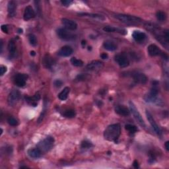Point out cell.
I'll use <instances>...</instances> for the list:
<instances>
[{
  "mask_svg": "<svg viewBox=\"0 0 169 169\" xmlns=\"http://www.w3.org/2000/svg\"><path fill=\"white\" fill-rule=\"evenodd\" d=\"M103 63L98 60L93 61L87 66L86 68L89 71H97L102 69L103 67Z\"/></svg>",
  "mask_w": 169,
  "mask_h": 169,
  "instance_id": "cell-13",
  "label": "cell"
},
{
  "mask_svg": "<svg viewBox=\"0 0 169 169\" xmlns=\"http://www.w3.org/2000/svg\"><path fill=\"white\" fill-rule=\"evenodd\" d=\"M2 50H3V42L2 40H1V52H2Z\"/></svg>",
  "mask_w": 169,
  "mask_h": 169,
  "instance_id": "cell-44",
  "label": "cell"
},
{
  "mask_svg": "<svg viewBox=\"0 0 169 169\" xmlns=\"http://www.w3.org/2000/svg\"><path fill=\"white\" fill-rule=\"evenodd\" d=\"M63 116L67 118H73L75 116V112L73 110H67L63 112Z\"/></svg>",
  "mask_w": 169,
  "mask_h": 169,
  "instance_id": "cell-29",
  "label": "cell"
},
{
  "mask_svg": "<svg viewBox=\"0 0 169 169\" xmlns=\"http://www.w3.org/2000/svg\"><path fill=\"white\" fill-rule=\"evenodd\" d=\"M29 42L30 44L32 45V46H36L37 44V39H36V37L35 35L33 34H30L29 35Z\"/></svg>",
  "mask_w": 169,
  "mask_h": 169,
  "instance_id": "cell-32",
  "label": "cell"
},
{
  "mask_svg": "<svg viewBox=\"0 0 169 169\" xmlns=\"http://www.w3.org/2000/svg\"><path fill=\"white\" fill-rule=\"evenodd\" d=\"M42 152L39 148H30L27 151L28 155L33 158H39L42 155Z\"/></svg>",
  "mask_w": 169,
  "mask_h": 169,
  "instance_id": "cell-21",
  "label": "cell"
},
{
  "mask_svg": "<svg viewBox=\"0 0 169 169\" xmlns=\"http://www.w3.org/2000/svg\"><path fill=\"white\" fill-rule=\"evenodd\" d=\"M71 64L75 67H81L83 66V62L82 60L77 59L76 57H72L71 59Z\"/></svg>",
  "mask_w": 169,
  "mask_h": 169,
  "instance_id": "cell-30",
  "label": "cell"
},
{
  "mask_svg": "<svg viewBox=\"0 0 169 169\" xmlns=\"http://www.w3.org/2000/svg\"><path fill=\"white\" fill-rule=\"evenodd\" d=\"M147 52L148 53H149V54L153 57L161 55L162 53L159 48H158L157 45L153 44H150L149 46H148Z\"/></svg>",
  "mask_w": 169,
  "mask_h": 169,
  "instance_id": "cell-14",
  "label": "cell"
},
{
  "mask_svg": "<svg viewBox=\"0 0 169 169\" xmlns=\"http://www.w3.org/2000/svg\"><path fill=\"white\" fill-rule=\"evenodd\" d=\"M62 23L65 28L69 30H75L77 28V24L74 21L68 19H62Z\"/></svg>",
  "mask_w": 169,
  "mask_h": 169,
  "instance_id": "cell-12",
  "label": "cell"
},
{
  "mask_svg": "<svg viewBox=\"0 0 169 169\" xmlns=\"http://www.w3.org/2000/svg\"><path fill=\"white\" fill-rule=\"evenodd\" d=\"M28 75L23 73H18L14 77V82L16 85L19 87H23L26 84Z\"/></svg>",
  "mask_w": 169,
  "mask_h": 169,
  "instance_id": "cell-9",
  "label": "cell"
},
{
  "mask_svg": "<svg viewBox=\"0 0 169 169\" xmlns=\"http://www.w3.org/2000/svg\"><path fill=\"white\" fill-rule=\"evenodd\" d=\"M133 166L135 168H138L139 167V164H138V162H137V161H134V163H133Z\"/></svg>",
  "mask_w": 169,
  "mask_h": 169,
  "instance_id": "cell-41",
  "label": "cell"
},
{
  "mask_svg": "<svg viewBox=\"0 0 169 169\" xmlns=\"http://www.w3.org/2000/svg\"><path fill=\"white\" fill-rule=\"evenodd\" d=\"M156 17L158 21L163 22V21H166L167 16V14L164 11H157L156 13Z\"/></svg>",
  "mask_w": 169,
  "mask_h": 169,
  "instance_id": "cell-28",
  "label": "cell"
},
{
  "mask_svg": "<svg viewBox=\"0 0 169 169\" xmlns=\"http://www.w3.org/2000/svg\"><path fill=\"white\" fill-rule=\"evenodd\" d=\"M40 99V95L39 94V93L35 94L33 97H25L26 101L31 106H33V107H36Z\"/></svg>",
  "mask_w": 169,
  "mask_h": 169,
  "instance_id": "cell-20",
  "label": "cell"
},
{
  "mask_svg": "<svg viewBox=\"0 0 169 169\" xmlns=\"http://www.w3.org/2000/svg\"><path fill=\"white\" fill-rule=\"evenodd\" d=\"M23 33V29H19V33Z\"/></svg>",
  "mask_w": 169,
  "mask_h": 169,
  "instance_id": "cell-45",
  "label": "cell"
},
{
  "mask_svg": "<svg viewBox=\"0 0 169 169\" xmlns=\"http://www.w3.org/2000/svg\"><path fill=\"white\" fill-rule=\"evenodd\" d=\"M88 77H89L87 74H80V75L77 76L75 79L78 81H84L85 79H87Z\"/></svg>",
  "mask_w": 169,
  "mask_h": 169,
  "instance_id": "cell-35",
  "label": "cell"
},
{
  "mask_svg": "<svg viewBox=\"0 0 169 169\" xmlns=\"http://www.w3.org/2000/svg\"><path fill=\"white\" fill-rule=\"evenodd\" d=\"M62 84H63L62 81H60V80H59V79H57V80H56V81H54V85H55L56 87H61V86L62 85Z\"/></svg>",
  "mask_w": 169,
  "mask_h": 169,
  "instance_id": "cell-37",
  "label": "cell"
},
{
  "mask_svg": "<svg viewBox=\"0 0 169 169\" xmlns=\"http://www.w3.org/2000/svg\"><path fill=\"white\" fill-rule=\"evenodd\" d=\"M57 34L59 38L63 40L70 41L75 39V35L71 33L69 30L64 28H60L57 30Z\"/></svg>",
  "mask_w": 169,
  "mask_h": 169,
  "instance_id": "cell-6",
  "label": "cell"
},
{
  "mask_svg": "<svg viewBox=\"0 0 169 169\" xmlns=\"http://www.w3.org/2000/svg\"><path fill=\"white\" fill-rule=\"evenodd\" d=\"M145 114H146L147 118L148 121H149V124H151V126H152L153 129L155 130V131L156 132V133H157L158 135H161L162 134L161 130V128H159V126H158V124H157V122L155 121L154 118L153 117L152 114L149 112V110H146Z\"/></svg>",
  "mask_w": 169,
  "mask_h": 169,
  "instance_id": "cell-8",
  "label": "cell"
},
{
  "mask_svg": "<svg viewBox=\"0 0 169 169\" xmlns=\"http://www.w3.org/2000/svg\"><path fill=\"white\" fill-rule=\"evenodd\" d=\"M8 50L9 54L11 57H15L16 55V52H17V47H16L15 42L13 40H11L8 44Z\"/></svg>",
  "mask_w": 169,
  "mask_h": 169,
  "instance_id": "cell-26",
  "label": "cell"
},
{
  "mask_svg": "<svg viewBox=\"0 0 169 169\" xmlns=\"http://www.w3.org/2000/svg\"><path fill=\"white\" fill-rule=\"evenodd\" d=\"M165 148H166L167 151H168L169 150V141H167L165 143Z\"/></svg>",
  "mask_w": 169,
  "mask_h": 169,
  "instance_id": "cell-42",
  "label": "cell"
},
{
  "mask_svg": "<svg viewBox=\"0 0 169 169\" xmlns=\"http://www.w3.org/2000/svg\"><path fill=\"white\" fill-rule=\"evenodd\" d=\"M130 112H131L132 115L134 116V117L135 119V120L137 121V123H138L141 127H143V128H145L146 124L145 123L144 119H143L142 116L141 114L139 113L138 110H137V108L135 107V104L132 102H130Z\"/></svg>",
  "mask_w": 169,
  "mask_h": 169,
  "instance_id": "cell-5",
  "label": "cell"
},
{
  "mask_svg": "<svg viewBox=\"0 0 169 169\" xmlns=\"http://www.w3.org/2000/svg\"><path fill=\"white\" fill-rule=\"evenodd\" d=\"M54 137L52 136H48L44 139L40 141L38 144H37L36 147L41 151V152L46 153L49 151L54 146Z\"/></svg>",
  "mask_w": 169,
  "mask_h": 169,
  "instance_id": "cell-3",
  "label": "cell"
},
{
  "mask_svg": "<svg viewBox=\"0 0 169 169\" xmlns=\"http://www.w3.org/2000/svg\"><path fill=\"white\" fill-rule=\"evenodd\" d=\"M132 37L137 42H143L146 39V34L139 30H135L132 33Z\"/></svg>",
  "mask_w": 169,
  "mask_h": 169,
  "instance_id": "cell-18",
  "label": "cell"
},
{
  "mask_svg": "<svg viewBox=\"0 0 169 169\" xmlns=\"http://www.w3.org/2000/svg\"><path fill=\"white\" fill-rule=\"evenodd\" d=\"M61 3L63 5H65V6H68V5H70L72 3V1H62Z\"/></svg>",
  "mask_w": 169,
  "mask_h": 169,
  "instance_id": "cell-39",
  "label": "cell"
},
{
  "mask_svg": "<svg viewBox=\"0 0 169 169\" xmlns=\"http://www.w3.org/2000/svg\"><path fill=\"white\" fill-rule=\"evenodd\" d=\"M79 16L80 17H90L93 18L94 19H97L99 21H104L106 18L104 17L103 15H98V14H93V13H79Z\"/></svg>",
  "mask_w": 169,
  "mask_h": 169,
  "instance_id": "cell-23",
  "label": "cell"
},
{
  "mask_svg": "<svg viewBox=\"0 0 169 169\" xmlns=\"http://www.w3.org/2000/svg\"><path fill=\"white\" fill-rule=\"evenodd\" d=\"M73 49L72 48L69 46H64L61 49L58 51V55L62 57H69L73 54Z\"/></svg>",
  "mask_w": 169,
  "mask_h": 169,
  "instance_id": "cell-16",
  "label": "cell"
},
{
  "mask_svg": "<svg viewBox=\"0 0 169 169\" xmlns=\"http://www.w3.org/2000/svg\"><path fill=\"white\" fill-rule=\"evenodd\" d=\"M116 18L126 24L128 25H137L141 23V19L139 17L128 15L119 14L116 15Z\"/></svg>",
  "mask_w": 169,
  "mask_h": 169,
  "instance_id": "cell-4",
  "label": "cell"
},
{
  "mask_svg": "<svg viewBox=\"0 0 169 169\" xmlns=\"http://www.w3.org/2000/svg\"><path fill=\"white\" fill-rule=\"evenodd\" d=\"M121 134V127L119 124H114L108 126L104 131L105 139L110 141L116 142Z\"/></svg>",
  "mask_w": 169,
  "mask_h": 169,
  "instance_id": "cell-2",
  "label": "cell"
},
{
  "mask_svg": "<svg viewBox=\"0 0 169 169\" xmlns=\"http://www.w3.org/2000/svg\"><path fill=\"white\" fill-rule=\"evenodd\" d=\"M146 26L148 30L151 31V33L154 34L155 38L161 42V44H162V45L165 46L166 48H168L169 43L168 30H161L159 28L150 25H146Z\"/></svg>",
  "mask_w": 169,
  "mask_h": 169,
  "instance_id": "cell-1",
  "label": "cell"
},
{
  "mask_svg": "<svg viewBox=\"0 0 169 169\" xmlns=\"http://www.w3.org/2000/svg\"><path fill=\"white\" fill-rule=\"evenodd\" d=\"M115 112L121 116H128L130 114V110L124 105H118L115 108Z\"/></svg>",
  "mask_w": 169,
  "mask_h": 169,
  "instance_id": "cell-17",
  "label": "cell"
},
{
  "mask_svg": "<svg viewBox=\"0 0 169 169\" xmlns=\"http://www.w3.org/2000/svg\"><path fill=\"white\" fill-rule=\"evenodd\" d=\"M20 97H21V94L19 91L15 89L12 90L8 96V98H7L8 104L10 106L14 105L19 100Z\"/></svg>",
  "mask_w": 169,
  "mask_h": 169,
  "instance_id": "cell-10",
  "label": "cell"
},
{
  "mask_svg": "<svg viewBox=\"0 0 169 169\" xmlns=\"http://www.w3.org/2000/svg\"><path fill=\"white\" fill-rule=\"evenodd\" d=\"M16 9H17V5L13 1H11L8 3L7 11L8 14L10 17H13L16 14Z\"/></svg>",
  "mask_w": 169,
  "mask_h": 169,
  "instance_id": "cell-24",
  "label": "cell"
},
{
  "mask_svg": "<svg viewBox=\"0 0 169 169\" xmlns=\"http://www.w3.org/2000/svg\"><path fill=\"white\" fill-rule=\"evenodd\" d=\"M93 146V144L91 142H90L89 141H87V140H84L83 141H82L81 143V148H83V149H89V148H91Z\"/></svg>",
  "mask_w": 169,
  "mask_h": 169,
  "instance_id": "cell-33",
  "label": "cell"
},
{
  "mask_svg": "<svg viewBox=\"0 0 169 169\" xmlns=\"http://www.w3.org/2000/svg\"><path fill=\"white\" fill-rule=\"evenodd\" d=\"M103 30L105 32H107V33H118L121 34H126L127 33V32L124 29H118L114 27V26H104L103 28Z\"/></svg>",
  "mask_w": 169,
  "mask_h": 169,
  "instance_id": "cell-22",
  "label": "cell"
},
{
  "mask_svg": "<svg viewBox=\"0 0 169 169\" xmlns=\"http://www.w3.org/2000/svg\"><path fill=\"white\" fill-rule=\"evenodd\" d=\"M55 63V60L50 55H46L42 60V63L47 69H51L54 66Z\"/></svg>",
  "mask_w": 169,
  "mask_h": 169,
  "instance_id": "cell-19",
  "label": "cell"
},
{
  "mask_svg": "<svg viewBox=\"0 0 169 169\" xmlns=\"http://www.w3.org/2000/svg\"><path fill=\"white\" fill-rule=\"evenodd\" d=\"M100 57H101L102 59H107V58L108 57V56L107 54H106V53H103V54H101V56H100Z\"/></svg>",
  "mask_w": 169,
  "mask_h": 169,
  "instance_id": "cell-40",
  "label": "cell"
},
{
  "mask_svg": "<svg viewBox=\"0 0 169 169\" xmlns=\"http://www.w3.org/2000/svg\"><path fill=\"white\" fill-rule=\"evenodd\" d=\"M125 128L127 131H128L131 134H135V132L137 131L138 129H137V127L134 125L131 124H127L125 126Z\"/></svg>",
  "mask_w": 169,
  "mask_h": 169,
  "instance_id": "cell-31",
  "label": "cell"
},
{
  "mask_svg": "<svg viewBox=\"0 0 169 169\" xmlns=\"http://www.w3.org/2000/svg\"><path fill=\"white\" fill-rule=\"evenodd\" d=\"M1 29H2V30L3 32V33H8V28H7V25H2Z\"/></svg>",
  "mask_w": 169,
  "mask_h": 169,
  "instance_id": "cell-38",
  "label": "cell"
},
{
  "mask_svg": "<svg viewBox=\"0 0 169 169\" xmlns=\"http://www.w3.org/2000/svg\"><path fill=\"white\" fill-rule=\"evenodd\" d=\"M7 122L10 126H16L18 125V121L15 118L11 117V116L7 118Z\"/></svg>",
  "mask_w": 169,
  "mask_h": 169,
  "instance_id": "cell-34",
  "label": "cell"
},
{
  "mask_svg": "<svg viewBox=\"0 0 169 169\" xmlns=\"http://www.w3.org/2000/svg\"><path fill=\"white\" fill-rule=\"evenodd\" d=\"M30 55L33 56H34L36 55V52L34 51H31L30 52Z\"/></svg>",
  "mask_w": 169,
  "mask_h": 169,
  "instance_id": "cell-43",
  "label": "cell"
},
{
  "mask_svg": "<svg viewBox=\"0 0 169 169\" xmlns=\"http://www.w3.org/2000/svg\"><path fill=\"white\" fill-rule=\"evenodd\" d=\"M7 67H5V66H1L0 67V71H1V76L3 75V74L7 71Z\"/></svg>",
  "mask_w": 169,
  "mask_h": 169,
  "instance_id": "cell-36",
  "label": "cell"
},
{
  "mask_svg": "<svg viewBox=\"0 0 169 169\" xmlns=\"http://www.w3.org/2000/svg\"><path fill=\"white\" fill-rule=\"evenodd\" d=\"M35 16L36 13L33 7L30 6V5L25 7L23 15V18L25 21H29L31 19H33L35 17Z\"/></svg>",
  "mask_w": 169,
  "mask_h": 169,
  "instance_id": "cell-15",
  "label": "cell"
},
{
  "mask_svg": "<svg viewBox=\"0 0 169 169\" xmlns=\"http://www.w3.org/2000/svg\"><path fill=\"white\" fill-rule=\"evenodd\" d=\"M103 46L106 50L108 51H115L117 49V45H116L114 42L110 40H106L103 43Z\"/></svg>",
  "mask_w": 169,
  "mask_h": 169,
  "instance_id": "cell-25",
  "label": "cell"
},
{
  "mask_svg": "<svg viewBox=\"0 0 169 169\" xmlns=\"http://www.w3.org/2000/svg\"><path fill=\"white\" fill-rule=\"evenodd\" d=\"M131 77H133L134 81L138 84H144L147 81V77L144 73L139 72H133L131 74Z\"/></svg>",
  "mask_w": 169,
  "mask_h": 169,
  "instance_id": "cell-11",
  "label": "cell"
},
{
  "mask_svg": "<svg viewBox=\"0 0 169 169\" xmlns=\"http://www.w3.org/2000/svg\"><path fill=\"white\" fill-rule=\"evenodd\" d=\"M70 88L68 87H65L64 89H63V90H62V91L60 93V94H58V98L61 100H66L67 98L68 94L69 93H70Z\"/></svg>",
  "mask_w": 169,
  "mask_h": 169,
  "instance_id": "cell-27",
  "label": "cell"
},
{
  "mask_svg": "<svg viewBox=\"0 0 169 169\" xmlns=\"http://www.w3.org/2000/svg\"><path fill=\"white\" fill-rule=\"evenodd\" d=\"M114 59L116 63H117L121 67H126L130 65L129 59L124 53H121V54H118L115 56Z\"/></svg>",
  "mask_w": 169,
  "mask_h": 169,
  "instance_id": "cell-7",
  "label": "cell"
}]
</instances>
